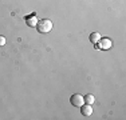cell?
Wrapping results in <instances>:
<instances>
[{
	"mask_svg": "<svg viewBox=\"0 0 126 120\" xmlns=\"http://www.w3.org/2000/svg\"><path fill=\"white\" fill-rule=\"evenodd\" d=\"M70 103H71V106H74V107H82L83 104H85V96L79 95V94H74L70 99Z\"/></svg>",
	"mask_w": 126,
	"mask_h": 120,
	"instance_id": "7a4b0ae2",
	"label": "cell"
},
{
	"mask_svg": "<svg viewBox=\"0 0 126 120\" xmlns=\"http://www.w3.org/2000/svg\"><path fill=\"white\" fill-rule=\"evenodd\" d=\"M38 22H39V20L36 19V15H35V13H32V15H30V16H27V17H26V23H27V25L31 27V28L36 27Z\"/></svg>",
	"mask_w": 126,
	"mask_h": 120,
	"instance_id": "5b68a950",
	"label": "cell"
},
{
	"mask_svg": "<svg viewBox=\"0 0 126 120\" xmlns=\"http://www.w3.org/2000/svg\"><path fill=\"white\" fill-rule=\"evenodd\" d=\"M99 39H101L99 32H91V35H90V41H91L93 44H97L98 41H99Z\"/></svg>",
	"mask_w": 126,
	"mask_h": 120,
	"instance_id": "8992f818",
	"label": "cell"
},
{
	"mask_svg": "<svg viewBox=\"0 0 126 120\" xmlns=\"http://www.w3.org/2000/svg\"><path fill=\"white\" fill-rule=\"evenodd\" d=\"M52 28H54V24L50 19L39 20L38 24H36V29H38V32H40V34H48V32L52 31Z\"/></svg>",
	"mask_w": 126,
	"mask_h": 120,
	"instance_id": "6da1fadb",
	"label": "cell"
},
{
	"mask_svg": "<svg viewBox=\"0 0 126 120\" xmlns=\"http://www.w3.org/2000/svg\"><path fill=\"white\" fill-rule=\"evenodd\" d=\"M94 101H95L94 95H91V94L86 95V97H85V103H86V104H90V106H93V104H94Z\"/></svg>",
	"mask_w": 126,
	"mask_h": 120,
	"instance_id": "52a82bcc",
	"label": "cell"
},
{
	"mask_svg": "<svg viewBox=\"0 0 126 120\" xmlns=\"http://www.w3.org/2000/svg\"><path fill=\"white\" fill-rule=\"evenodd\" d=\"M5 46V37L4 36H0V47Z\"/></svg>",
	"mask_w": 126,
	"mask_h": 120,
	"instance_id": "ba28073f",
	"label": "cell"
},
{
	"mask_svg": "<svg viewBox=\"0 0 126 120\" xmlns=\"http://www.w3.org/2000/svg\"><path fill=\"white\" fill-rule=\"evenodd\" d=\"M95 47L101 48V49H109V48H111V40L110 39H99Z\"/></svg>",
	"mask_w": 126,
	"mask_h": 120,
	"instance_id": "3957f363",
	"label": "cell"
},
{
	"mask_svg": "<svg viewBox=\"0 0 126 120\" xmlns=\"http://www.w3.org/2000/svg\"><path fill=\"white\" fill-rule=\"evenodd\" d=\"M79 108H80V113H82L83 116H86V118L93 115V107L90 106V104H86L85 103L82 107H79Z\"/></svg>",
	"mask_w": 126,
	"mask_h": 120,
	"instance_id": "277c9868",
	"label": "cell"
}]
</instances>
